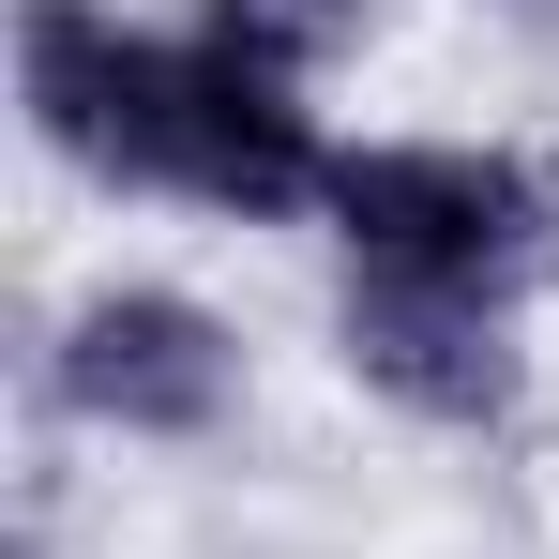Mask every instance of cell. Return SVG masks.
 Returning <instances> with one entry per match:
<instances>
[{
    "mask_svg": "<svg viewBox=\"0 0 559 559\" xmlns=\"http://www.w3.org/2000/svg\"><path fill=\"white\" fill-rule=\"evenodd\" d=\"M15 76H31V121L106 167V182H152V197H197V212H242V227H287L318 212L333 152L287 76L227 61L212 31H121L92 0H31L15 15Z\"/></svg>",
    "mask_w": 559,
    "mask_h": 559,
    "instance_id": "6da1fadb",
    "label": "cell"
},
{
    "mask_svg": "<svg viewBox=\"0 0 559 559\" xmlns=\"http://www.w3.org/2000/svg\"><path fill=\"white\" fill-rule=\"evenodd\" d=\"M318 212H333L348 273L484 287V302H514L559 258V182L530 152H484V136H364V152H333Z\"/></svg>",
    "mask_w": 559,
    "mask_h": 559,
    "instance_id": "7a4b0ae2",
    "label": "cell"
},
{
    "mask_svg": "<svg viewBox=\"0 0 559 559\" xmlns=\"http://www.w3.org/2000/svg\"><path fill=\"white\" fill-rule=\"evenodd\" d=\"M61 393L92 408L106 439H212L227 393H242V348L182 287H106V302H76V333H61Z\"/></svg>",
    "mask_w": 559,
    "mask_h": 559,
    "instance_id": "3957f363",
    "label": "cell"
},
{
    "mask_svg": "<svg viewBox=\"0 0 559 559\" xmlns=\"http://www.w3.org/2000/svg\"><path fill=\"white\" fill-rule=\"evenodd\" d=\"M348 364L393 393V408H424V424H499L514 408V333H499V302L484 287H408V273H348Z\"/></svg>",
    "mask_w": 559,
    "mask_h": 559,
    "instance_id": "277c9868",
    "label": "cell"
},
{
    "mask_svg": "<svg viewBox=\"0 0 559 559\" xmlns=\"http://www.w3.org/2000/svg\"><path fill=\"white\" fill-rule=\"evenodd\" d=\"M197 31H212L227 61H258V76H287V92H302V76L364 31V0H197Z\"/></svg>",
    "mask_w": 559,
    "mask_h": 559,
    "instance_id": "5b68a950",
    "label": "cell"
},
{
    "mask_svg": "<svg viewBox=\"0 0 559 559\" xmlns=\"http://www.w3.org/2000/svg\"><path fill=\"white\" fill-rule=\"evenodd\" d=\"M514 15H545V31H559V0H514Z\"/></svg>",
    "mask_w": 559,
    "mask_h": 559,
    "instance_id": "8992f818",
    "label": "cell"
}]
</instances>
